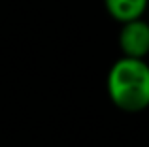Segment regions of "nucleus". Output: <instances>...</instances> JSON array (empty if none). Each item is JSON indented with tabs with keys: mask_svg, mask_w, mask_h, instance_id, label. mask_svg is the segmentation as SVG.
<instances>
[{
	"mask_svg": "<svg viewBox=\"0 0 149 147\" xmlns=\"http://www.w3.org/2000/svg\"><path fill=\"white\" fill-rule=\"evenodd\" d=\"M108 94L119 110L138 113L149 104V68L143 59L123 57L108 74Z\"/></svg>",
	"mask_w": 149,
	"mask_h": 147,
	"instance_id": "1",
	"label": "nucleus"
},
{
	"mask_svg": "<svg viewBox=\"0 0 149 147\" xmlns=\"http://www.w3.org/2000/svg\"><path fill=\"white\" fill-rule=\"evenodd\" d=\"M119 47L128 59H143L149 51V26L143 19L123 23L119 32Z\"/></svg>",
	"mask_w": 149,
	"mask_h": 147,
	"instance_id": "2",
	"label": "nucleus"
},
{
	"mask_svg": "<svg viewBox=\"0 0 149 147\" xmlns=\"http://www.w3.org/2000/svg\"><path fill=\"white\" fill-rule=\"evenodd\" d=\"M104 6L115 21L128 23L142 19L147 8V0H104Z\"/></svg>",
	"mask_w": 149,
	"mask_h": 147,
	"instance_id": "3",
	"label": "nucleus"
}]
</instances>
